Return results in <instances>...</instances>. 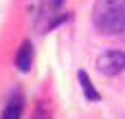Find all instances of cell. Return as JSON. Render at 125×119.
<instances>
[{"instance_id":"1","label":"cell","mask_w":125,"mask_h":119,"mask_svg":"<svg viewBox=\"0 0 125 119\" xmlns=\"http://www.w3.org/2000/svg\"><path fill=\"white\" fill-rule=\"evenodd\" d=\"M92 24L108 38L125 33V0H94Z\"/></svg>"},{"instance_id":"2","label":"cell","mask_w":125,"mask_h":119,"mask_svg":"<svg viewBox=\"0 0 125 119\" xmlns=\"http://www.w3.org/2000/svg\"><path fill=\"white\" fill-rule=\"evenodd\" d=\"M97 68L99 73L114 77L125 71V51H105L97 57Z\"/></svg>"},{"instance_id":"3","label":"cell","mask_w":125,"mask_h":119,"mask_svg":"<svg viewBox=\"0 0 125 119\" xmlns=\"http://www.w3.org/2000/svg\"><path fill=\"white\" fill-rule=\"evenodd\" d=\"M15 66L22 73H29L31 71V66H33V44L29 40L22 42V46L18 49V53H15Z\"/></svg>"},{"instance_id":"4","label":"cell","mask_w":125,"mask_h":119,"mask_svg":"<svg viewBox=\"0 0 125 119\" xmlns=\"http://www.w3.org/2000/svg\"><path fill=\"white\" fill-rule=\"evenodd\" d=\"M77 77H79V84H81L83 97H86L88 102H99V99H101V93L94 88V84H92L90 75H88L86 71H79V73H77Z\"/></svg>"},{"instance_id":"5","label":"cell","mask_w":125,"mask_h":119,"mask_svg":"<svg viewBox=\"0 0 125 119\" xmlns=\"http://www.w3.org/2000/svg\"><path fill=\"white\" fill-rule=\"evenodd\" d=\"M22 117V97L18 95L15 99H11L7 104V108L2 110V119H20Z\"/></svg>"},{"instance_id":"6","label":"cell","mask_w":125,"mask_h":119,"mask_svg":"<svg viewBox=\"0 0 125 119\" xmlns=\"http://www.w3.org/2000/svg\"><path fill=\"white\" fill-rule=\"evenodd\" d=\"M33 119H53V110H51V104L40 99L35 104V110H33Z\"/></svg>"},{"instance_id":"7","label":"cell","mask_w":125,"mask_h":119,"mask_svg":"<svg viewBox=\"0 0 125 119\" xmlns=\"http://www.w3.org/2000/svg\"><path fill=\"white\" fill-rule=\"evenodd\" d=\"M51 2V7H55V9H59L62 4H64V0H48Z\"/></svg>"}]
</instances>
